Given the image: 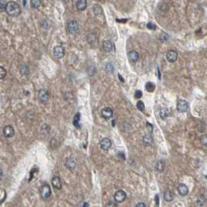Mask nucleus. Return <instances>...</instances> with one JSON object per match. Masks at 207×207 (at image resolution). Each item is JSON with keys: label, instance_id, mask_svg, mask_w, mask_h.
<instances>
[{"label": "nucleus", "instance_id": "1", "mask_svg": "<svg viewBox=\"0 0 207 207\" xmlns=\"http://www.w3.org/2000/svg\"><path fill=\"white\" fill-rule=\"evenodd\" d=\"M5 11L10 16H18L20 14V8L15 2H9L5 5Z\"/></svg>", "mask_w": 207, "mask_h": 207}, {"label": "nucleus", "instance_id": "2", "mask_svg": "<svg viewBox=\"0 0 207 207\" xmlns=\"http://www.w3.org/2000/svg\"><path fill=\"white\" fill-rule=\"evenodd\" d=\"M67 31L70 34H76L79 31V23L76 20H72L67 24Z\"/></svg>", "mask_w": 207, "mask_h": 207}, {"label": "nucleus", "instance_id": "3", "mask_svg": "<svg viewBox=\"0 0 207 207\" xmlns=\"http://www.w3.org/2000/svg\"><path fill=\"white\" fill-rule=\"evenodd\" d=\"M40 193L43 199H48L52 194V190H51L49 185L47 184L42 185L40 189Z\"/></svg>", "mask_w": 207, "mask_h": 207}, {"label": "nucleus", "instance_id": "4", "mask_svg": "<svg viewBox=\"0 0 207 207\" xmlns=\"http://www.w3.org/2000/svg\"><path fill=\"white\" fill-rule=\"evenodd\" d=\"M53 55L56 58H62L65 55V49L62 46H55L53 48Z\"/></svg>", "mask_w": 207, "mask_h": 207}, {"label": "nucleus", "instance_id": "5", "mask_svg": "<svg viewBox=\"0 0 207 207\" xmlns=\"http://www.w3.org/2000/svg\"><path fill=\"white\" fill-rule=\"evenodd\" d=\"M188 108H189V105H188V102H187L186 100H180L178 102L177 110H178V112H185V111L188 110Z\"/></svg>", "mask_w": 207, "mask_h": 207}, {"label": "nucleus", "instance_id": "6", "mask_svg": "<svg viewBox=\"0 0 207 207\" xmlns=\"http://www.w3.org/2000/svg\"><path fill=\"white\" fill-rule=\"evenodd\" d=\"M126 196H127V195H126V191H124L123 190H118L115 192L114 198H115V202L120 203V202H123L126 199Z\"/></svg>", "mask_w": 207, "mask_h": 207}, {"label": "nucleus", "instance_id": "7", "mask_svg": "<svg viewBox=\"0 0 207 207\" xmlns=\"http://www.w3.org/2000/svg\"><path fill=\"white\" fill-rule=\"evenodd\" d=\"M38 99L41 102H47L49 99V93L46 89H42L39 91L38 94Z\"/></svg>", "mask_w": 207, "mask_h": 207}, {"label": "nucleus", "instance_id": "8", "mask_svg": "<svg viewBox=\"0 0 207 207\" xmlns=\"http://www.w3.org/2000/svg\"><path fill=\"white\" fill-rule=\"evenodd\" d=\"M166 58H167V60H168L169 62H176L177 59H178V53H177V52H175V51H174V50H170V51H169V52L167 53Z\"/></svg>", "mask_w": 207, "mask_h": 207}, {"label": "nucleus", "instance_id": "9", "mask_svg": "<svg viewBox=\"0 0 207 207\" xmlns=\"http://www.w3.org/2000/svg\"><path fill=\"white\" fill-rule=\"evenodd\" d=\"M15 134L14 128L11 126H6L3 128V135L5 138H11Z\"/></svg>", "mask_w": 207, "mask_h": 207}, {"label": "nucleus", "instance_id": "10", "mask_svg": "<svg viewBox=\"0 0 207 207\" xmlns=\"http://www.w3.org/2000/svg\"><path fill=\"white\" fill-rule=\"evenodd\" d=\"M100 146L104 150H108L111 147V141L108 138H104L100 142Z\"/></svg>", "mask_w": 207, "mask_h": 207}, {"label": "nucleus", "instance_id": "11", "mask_svg": "<svg viewBox=\"0 0 207 207\" xmlns=\"http://www.w3.org/2000/svg\"><path fill=\"white\" fill-rule=\"evenodd\" d=\"M52 186L57 190L62 189V181H61L60 178L58 176H55L52 179Z\"/></svg>", "mask_w": 207, "mask_h": 207}, {"label": "nucleus", "instance_id": "12", "mask_svg": "<svg viewBox=\"0 0 207 207\" xmlns=\"http://www.w3.org/2000/svg\"><path fill=\"white\" fill-rule=\"evenodd\" d=\"M178 193L181 195V196H185L189 193V189L185 184H180L178 187Z\"/></svg>", "mask_w": 207, "mask_h": 207}, {"label": "nucleus", "instance_id": "13", "mask_svg": "<svg viewBox=\"0 0 207 207\" xmlns=\"http://www.w3.org/2000/svg\"><path fill=\"white\" fill-rule=\"evenodd\" d=\"M103 49L106 52H110L113 49L112 43L109 40H105L103 41Z\"/></svg>", "mask_w": 207, "mask_h": 207}, {"label": "nucleus", "instance_id": "14", "mask_svg": "<svg viewBox=\"0 0 207 207\" xmlns=\"http://www.w3.org/2000/svg\"><path fill=\"white\" fill-rule=\"evenodd\" d=\"M101 115L103 118H105V119H109L112 117L113 111L110 108H105L101 111Z\"/></svg>", "mask_w": 207, "mask_h": 207}, {"label": "nucleus", "instance_id": "15", "mask_svg": "<svg viewBox=\"0 0 207 207\" xmlns=\"http://www.w3.org/2000/svg\"><path fill=\"white\" fill-rule=\"evenodd\" d=\"M128 56L129 60L132 62H136L139 60V53L136 52V51H131V52H129L128 54Z\"/></svg>", "mask_w": 207, "mask_h": 207}, {"label": "nucleus", "instance_id": "16", "mask_svg": "<svg viewBox=\"0 0 207 207\" xmlns=\"http://www.w3.org/2000/svg\"><path fill=\"white\" fill-rule=\"evenodd\" d=\"M165 168V160H159L156 164L155 169L158 172H162L163 170Z\"/></svg>", "mask_w": 207, "mask_h": 207}, {"label": "nucleus", "instance_id": "17", "mask_svg": "<svg viewBox=\"0 0 207 207\" xmlns=\"http://www.w3.org/2000/svg\"><path fill=\"white\" fill-rule=\"evenodd\" d=\"M87 0H78L76 3V8L79 11H83L87 8Z\"/></svg>", "mask_w": 207, "mask_h": 207}, {"label": "nucleus", "instance_id": "18", "mask_svg": "<svg viewBox=\"0 0 207 207\" xmlns=\"http://www.w3.org/2000/svg\"><path fill=\"white\" fill-rule=\"evenodd\" d=\"M171 115V112L169 108H162L160 111V116L161 117V118L164 119V118H168L169 116Z\"/></svg>", "mask_w": 207, "mask_h": 207}, {"label": "nucleus", "instance_id": "19", "mask_svg": "<svg viewBox=\"0 0 207 207\" xmlns=\"http://www.w3.org/2000/svg\"><path fill=\"white\" fill-rule=\"evenodd\" d=\"M66 168L69 169V170H73L75 168V166H76V164H75V161H74L73 158V157H69L66 160Z\"/></svg>", "mask_w": 207, "mask_h": 207}, {"label": "nucleus", "instance_id": "20", "mask_svg": "<svg viewBox=\"0 0 207 207\" xmlns=\"http://www.w3.org/2000/svg\"><path fill=\"white\" fill-rule=\"evenodd\" d=\"M79 121H80V114L79 113H76V115L74 116L73 118V125L78 129L81 128V126L79 124Z\"/></svg>", "mask_w": 207, "mask_h": 207}, {"label": "nucleus", "instance_id": "21", "mask_svg": "<svg viewBox=\"0 0 207 207\" xmlns=\"http://www.w3.org/2000/svg\"><path fill=\"white\" fill-rule=\"evenodd\" d=\"M164 199L165 200L166 202H170L173 200V194L172 192L170 191H166L164 194Z\"/></svg>", "mask_w": 207, "mask_h": 207}, {"label": "nucleus", "instance_id": "22", "mask_svg": "<svg viewBox=\"0 0 207 207\" xmlns=\"http://www.w3.org/2000/svg\"><path fill=\"white\" fill-rule=\"evenodd\" d=\"M145 87L148 92H153L155 90V85L153 83H151V82H147L145 85Z\"/></svg>", "mask_w": 207, "mask_h": 207}, {"label": "nucleus", "instance_id": "23", "mask_svg": "<svg viewBox=\"0 0 207 207\" xmlns=\"http://www.w3.org/2000/svg\"><path fill=\"white\" fill-rule=\"evenodd\" d=\"M143 143L146 145H151L153 143V137L150 135H147L143 137Z\"/></svg>", "mask_w": 207, "mask_h": 207}, {"label": "nucleus", "instance_id": "24", "mask_svg": "<svg viewBox=\"0 0 207 207\" xmlns=\"http://www.w3.org/2000/svg\"><path fill=\"white\" fill-rule=\"evenodd\" d=\"M41 5V0H31V6L33 8H39Z\"/></svg>", "mask_w": 207, "mask_h": 207}, {"label": "nucleus", "instance_id": "25", "mask_svg": "<svg viewBox=\"0 0 207 207\" xmlns=\"http://www.w3.org/2000/svg\"><path fill=\"white\" fill-rule=\"evenodd\" d=\"M6 74H7L6 69L3 66H0V79H4L6 76Z\"/></svg>", "mask_w": 207, "mask_h": 207}, {"label": "nucleus", "instance_id": "26", "mask_svg": "<svg viewBox=\"0 0 207 207\" xmlns=\"http://www.w3.org/2000/svg\"><path fill=\"white\" fill-rule=\"evenodd\" d=\"M105 70L108 73H112L113 71H114V66H113L112 64L111 63H108L106 65V67H105Z\"/></svg>", "mask_w": 207, "mask_h": 207}, {"label": "nucleus", "instance_id": "27", "mask_svg": "<svg viewBox=\"0 0 207 207\" xmlns=\"http://www.w3.org/2000/svg\"><path fill=\"white\" fill-rule=\"evenodd\" d=\"M136 107L138 108V110H139L140 111H143L145 109V105L144 103L141 101V100H139L136 104Z\"/></svg>", "mask_w": 207, "mask_h": 207}, {"label": "nucleus", "instance_id": "28", "mask_svg": "<svg viewBox=\"0 0 207 207\" xmlns=\"http://www.w3.org/2000/svg\"><path fill=\"white\" fill-rule=\"evenodd\" d=\"M93 41H96V36L94 34H90L87 36V41L89 44H93Z\"/></svg>", "mask_w": 207, "mask_h": 207}, {"label": "nucleus", "instance_id": "29", "mask_svg": "<svg viewBox=\"0 0 207 207\" xmlns=\"http://www.w3.org/2000/svg\"><path fill=\"white\" fill-rule=\"evenodd\" d=\"M5 5H6L5 0H0V13L5 10Z\"/></svg>", "mask_w": 207, "mask_h": 207}, {"label": "nucleus", "instance_id": "30", "mask_svg": "<svg viewBox=\"0 0 207 207\" xmlns=\"http://www.w3.org/2000/svg\"><path fill=\"white\" fill-rule=\"evenodd\" d=\"M205 202H206V199H205L204 196L202 195H199V198H198V204H199V206H202V205L204 204Z\"/></svg>", "mask_w": 207, "mask_h": 207}, {"label": "nucleus", "instance_id": "31", "mask_svg": "<svg viewBox=\"0 0 207 207\" xmlns=\"http://www.w3.org/2000/svg\"><path fill=\"white\" fill-rule=\"evenodd\" d=\"M93 10H94V13H96V14H98V13H102V10H101V8L100 7L99 5H94V8H93Z\"/></svg>", "mask_w": 207, "mask_h": 207}, {"label": "nucleus", "instance_id": "32", "mask_svg": "<svg viewBox=\"0 0 207 207\" xmlns=\"http://www.w3.org/2000/svg\"><path fill=\"white\" fill-rule=\"evenodd\" d=\"M201 143L204 146V147H206L207 146V136L206 135H204L201 137Z\"/></svg>", "mask_w": 207, "mask_h": 207}, {"label": "nucleus", "instance_id": "33", "mask_svg": "<svg viewBox=\"0 0 207 207\" xmlns=\"http://www.w3.org/2000/svg\"><path fill=\"white\" fill-rule=\"evenodd\" d=\"M142 96H143V92L141 90H136V91L135 92V97L137 98V99L141 98Z\"/></svg>", "mask_w": 207, "mask_h": 207}, {"label": "nucleus", "instance_id": "34", "mask_svg": "<svg viewBox=\"0 0 207 207\" xmlns=\"http://www.w3.org/2000/svg\"><path fill=\"white\" fill-rule=\"evenodd\" d=\"M160 37L162 41H167V40H168V38H169V36H168V34H166V33H162V34H160Z\"/></svg>", "mask_w": 207, "mask_h": 207}, {"label": "nucleus", "instance_id": "35", "mask_svg": "<svg viewBox=\"0 0 207 207\" xmlns=\"http://www.w3.org/2000/svg\"><path fill=\"white\" fill-rule=\"evenodd\" d=\"M147 27H148L149 30H155L157 26H156L155 24H152V23H149V24H147Z\"/></svg>", "mask_w": 207, "mask_h": 207}, {"label": "nucleus", "instance_id": "36", "mask_svg": "<svg viewBox=\"0 0 207 207\" xmlns=\"http://www.w3.org/2000/svg\"><path fill=\"white\" fill-rule=\"evenodd\" d=\"M155 201H156V206L159 205V195L157 194L155 195Z\"/></svg>", "mask_w": 207, "mask_h": 207}, {"label": "nucleus", "instance_id": "37", "mask_svg": "<svg viewBox=\"0 0 207 207\" xmlns=\"http://www.w3.org/2000/svg\"><path fill=\"white\" fill-rule=\"evenodd\" d=\"M147 126H148V128H149V132H151L153 131V126H152V125H150V124H149V123H148V122H147Z\"/></svg>", "mask_w": 207, "mask_h": 207}, {"label": "nucleus", "instance_id": "38", "mask_svg": "<svg viewBox=\"0 0 207 207\" xmlns=\"http://www.w3.org/2000/svg\"><path fill=\"white\" fill-rule=\"evenodd\" d=\"M136 207H146V204H144L143 202H139L136 205Z\"/></svg>", "mask_w": 207, "mask_h": 207}, {"label": "nucleus", "instance_id": "39", "mask_svg": "<svg viewBox=\"0 0 207 207\" xmlns=\"http://www.w3.org/2000/svg\"><path fill=\"white\" fill-rule=\"evenodd\" d=\"M118 77H119V79H120V81H121L122 83H124V82H125V80H124L123 78H122V76H121V75L119 73L118 74Z\"/></svg>", "mask_w": 207, "mask_h": 207}, {"label": "nucleus", "instance_id": "40", "mask_svg": "<svg viewBox=\"0 0 207 207\" xmlns=\"http://www.w3.org/2000/svg\"><path fill=\"white\" fill-rule=\"evenodd\" d=\"M3 171L0 169V180L3 178Z\"/></svg>", "mask_w": 207, "mask_h": 207}, {"label": "nucleus", "instance_id": "41", "mask_svg": "<svg viewBox=\"0 0 207 207\" xmlns=\"http://www.w3.org/2000/svg\"><path fill=\"white\" fill-rule=\"evenodd\" d=\"M107 206H117V205L116 204H108L107 205Z\"/></svg>", "mask_w": 207, "mask_h": 207}, {"label": "nucleus", "instance_id": "42", "mask_svg": "<svg viewBox=\"0 0 207 207\" xmlns=\"http://www.w3.org/2000/svg\"><path fill=\"white\" fill-rule=\"evenodd\" d=\"M83 206H90V205L88 203H83Z\"/></svg>", "mask_w": 207, "mask_h": 207}, {"label": "nucleus", "instance_id": "43", "mask_svg": "<svg viewBox=\"0 0 207 207\" xmlns=\"http://www.w3.org/2000/svg\"><path fill=\"white\" fill-rule=\"evenodd\" d=\"M112 124H113V126H114V125H115V120H113Z\"/></svg>", "mask_w": 207, "mask_h": 207}]
</instances>
